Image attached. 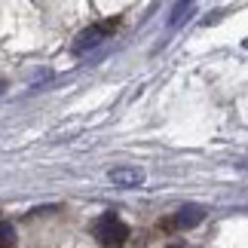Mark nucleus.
I'll use <instances>...</instances> for the list:
<instances>
[{
    "label": "nucleus",
    "instance_id": "7ed1b4c3",
    "mask_svg": "<svg viewBox=\"0 0 248 248\" xmlns=\"http://www.w3.org/2000/svg\"><path fill=\"white\" fill-rule=\"evenodd\" d=\"M108 178H110V184H117V187H126V190H132V187H141V184H144V171H141V169H135V166H113V169L108 171Z\"/></svg>",
    "mask_w": 248,
    "mask_h": 248
},
{
    "label": "nucleus",
    "instance_id": "20e7f679",
    "mask_svg": "<svg viewBox=\"0 0 248 248\" xmlns=\"http://www.w3.org/2000/svg\"><path fill=\"white\" fill-rule=\"evenodd\" d=\"M202 217H205V212L199 205H184V208L175 212L171 221H166V227H169V230H190V227H196Z\"/></svg>",
    "mask_w": 248,
    "mask_h": 248
},
{
    "label": "nucleus",
    "instance_id": "f03ea898",
    "mask_svg": "<svg viewBox=\"0 0 248 248\" xmlns=\"http://www.w3.org/2000/svg\"><path fill=\"white\" fill-rule=\"evenodd\" d=\"M113 34V22H98V25H92V28H86V31L77 37V43H74V52H86V49H92V46H98L104 43L108 37Z\"/></svg>",
    "mask_w": 248,
    "mask_h": 248
},
{
    "label": "nucleus",
    "instance_id": "0eeeda50",
    "mask_svg": "<svg viewBox=\"0 0 248 248\" xmlns=\"http://www.w3.org/2000/svg\"><path fill=\"white\" fill-rule=\"evenodd\" d=\"M166 248H187L184 242H171V245H166Z\"/></svg>",
    "mask_w": 248,
    "mask_h": 248
},
{
    "label": "nucleus",
    "instance_id": "39448f33",
    "mask_svg": "<svg viewBox=\"0 0 248 248\" xmlns=\"http://www.w3.org/2000/svg\"><path fill=\"white\" fill-rule=\"evenodd\" d=\"M184 13H193V3H178L175 9H171V18H169V25L175 28V25H181L184 22Z\"/></svg>",
    "mask_w": 248,
    "mask_h": 248
},
{
    "label": "nucleus",
    "instance_id": "423d86ee",
    "mask_svg": "<svg viewBox=\"0 0 248 248\" xmlns=\"http://www.w3.org/2000/svg\"><path fill=\"white\" fill-rule=\"evenodd\" d=\"M13 239H16V233H13V224L3 221V248H13Z\"/></svg>",
    "mask_w": 248,
    "mask_h": 248
},
{
    "label": "nucleus",
    "instance_id": "f257e3e1",
    "mask_svg": "<svg viewBox=\"0 0 248 248\" xmlns=\"http://www.w3.org/2000/svg\"><path fill=\"white\" fill-rule=\"evenodd\" d=\"M92 236H95V242H98L101 248H123L126 245V239H129V227H126V221H123L120 215H113V212H104V215H98L92 221Z\"/></svg>",
    "mask_w": 248,
    "mask_h": 248
}]
</instances>
